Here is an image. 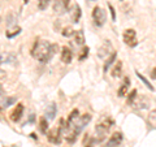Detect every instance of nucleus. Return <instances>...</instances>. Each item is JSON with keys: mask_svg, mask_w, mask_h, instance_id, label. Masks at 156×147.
Wrapping results in <instances>:
<instances>
[{"mask_svg": "<svg viewBox=\"0 0 156 147\" xmlns=\"http://www.w3.org/2000/svg\"><path fill=\"white\" fill-rule=\"evenodd\" d=\"M58 46L56 43H50L47 41H41L37 38V41L34 42L31 47V56L37 59L39 63H47L51 60V57L57 52Z\"/></svg>", "mask_w": 156, "mask_h": 147, "instance_id": "nucleus-1", "label": "nucleus"}, {"mask_svg": "<svg viewBox=\"0 0 156 147\" xmlns=\"http://www.w3.org/2000/svg\"><path fill=\"white\" fill-rule=\"evenodd\" d=\"M113 125V120L109 119L108 116H103L101 119L98 121V124L95 126V133L98 134V141H103L105 138L107 133L109 131V129Z\"/></svg>", "mask_w": 156, "mask_h": 147, "instance_id": "nucleus-2", "label": "nucleus"}, {"mask_svg": "<svg viewBox=\"0 0 156 147\" xmlns=\"http://www.w3.org/2000/svg\"><path fill=\"white\" fill-rule=\"evenodd\" d=\"M65 126H66V125H64V120L61 119L56 128H53L52 130H50V131L47 133L48 141H50L51 143H53V145H60L62 133H64V130H65Z\"/></svg>", "mask_w": 156, "mask_h": 147, "instance_id": "nucleus-3", "label": "nucleus"}, {"mask_svg": "<svg viewBox=\"0 0 156 147\" xmlns=\"http://www.w3.org/2000/svg\"><path fill=\"white\" fill-rule=\"evenodd\" d=\"M91 119H92V116H91L90 113H85V115H82V116L78 117V120H76L70 126H65V128L73 129V130L76 131V133L80 134L81 131L83 130L87 125H89V122L91 121Z\"/></svg>", "mask_w": 156, "mask_h": 147, "instance_id": "nucleus-4", "label": "nucleus"}, {"mask_svg": "<svg viewBox=\"0 0 156 147\" xmlns=\"http://www.w3.org/2000/svg\"><path fill=\"white\" fill-rule=\"evenodd\" d=\"M92 20H94L95 26L101 27L107 21V12L99 5L94 7V9H92Z\"/></svg>", "mask_w": 156, "mask_h": 147, "instance_id": "nucleus-5", "label": "nucleus"}, {"mask_svg": "<svg viewBox=\"0 0 156 147\" xmlns=\"http://www.w3.org/2000/svg\"><path fill=\"white\" fill-rule=\"evenodd\" d=\"M124 43L129 47H135L138 45V39H136V31L134 29H126L122 34Z\"/></svg>", "mask_w": 156, "mask_h": 147, "instance_id": "nucleus-6", "label": "nucleus"}, {"mask_svg": "<svg viewBox=\"0 0 156 147\" xmlns=\"http://www.w3.org/2000/svg\"><path fill=\"white\" fill-rule=\"evenodd\" d=\"M113 52L115 51H112V43H111V41L105 39V41L101 43V46L99 47V50H98V57H99V59H104L107 56H111Z\"/></svg>", "mask_w": 156, "mask_h": 147, "instance_id": "nucleus-7", "label": "nucleus"}, {"mask_svg": "<svg viewBox=\"0 0 156 147\" xmlns=\"http://www.w3.org/2000/svg\"><path fill=\"white\" fill-rule=\"evenodd\" d=\"M69 4H70V0H56L53 3V12L58 14V16H61V14L68 12Z\"/></svg>", "mask_w": 156, "mask_h": 147, "instance_id": "nucleus-8", "label": "nucleus"}, {"mask_svg": "<svg viewBox=\"0 0 156 147\" xmlns=\"http://www.w3.org/2000/svg\"><path fill=\"white\" fill-rule=\"evenodd\" d=\"M122 139H124L122 133H120V131H115V133L111 135L109 141L107 142V146L108 147H119L121 145V142H122Z\"/></svg>", "mask_w": 156, "mask_h": 147, "instance_id": "nucleus-9", "label": "nucleus"}, {"mask_svg": "<svg viewBox=\"0 0 156 147\" xmlns=\"http://www.w3.org/2000/svg\"><path fill=\"white\" fill-rule=\"evenodd\" d=\"M22 116H23V104H22V103H18V104L16 106V108L12 111L11 120L13 122H18L20 120L22 119Z\"/></svg>", "mask_w": 156, "mask_h": 147, "instance_id": "nucleus-10", "label": "nucleus"}, {"mask_svg": "<svg viewBox=\"0 0 156 147\" xmlns=\"http://www.w3.org/2000/svg\"><path fill=\"white\" fill-rule=\"evenodd\" d=\"M129 87H130V78L125 77L122 83H121L119 87V90H117V96H120V98L126 96L128 95V91H129Z\"/></svg>", "mask_w": 156, "mask_h": 147, "instance_id": "nucleus-11", "label": "nucleus"}, {"mask_svg": "<svg viewBox=\"0 0 156 147\" xmlns=\"http://www.w3.org/2000/svg\"><path fill=\"white\" fill-rule=\"evenodd\" d=\"M61 61L64 63V64H70L72 63V59H73V52L72 50L68 46H64L61 48Z\"/></svg>", "mask_w": 156, "mask_h": 147, "instance_id": "nucleus-12", "label": "nucleus"}, {"mask_svg": "<svg viewBox=\"0 0 156 147\" xmlns=\"http://www.w3.org/2000/svg\"><path fill=\"white\" fill-rule=\"evenodd\" d=\"M81 16H82L81 7L78 5V4H76V5H73V8H72V12H70V17H72V21H73V23H78V21H80Z\"/></svg>", "mask_w": 156, "mask_h": 147, "instance_id": "nucleus-13", "label": "nucleus"}, {"mask_svg": "<svg viewBox=\"0 0 156 147\" xmlns=\"http://www.w3.org/2000/svg\"><path fill=\"white\" fill-rule=\"evenodd\" d=\"M56 112H57L56 103H51V104H48V106H47V108H46V117H47V120L50 121V120H53V119H55Z\"/></svg>", "mask_w": 156, "mask_h": 147, "instance_id": "nucleus-14", "label": "nucleus"}, {"mask_svg": "<svg viewBox=\"0 0 156 147\" xmlns=\"http://www.w3.org/2000/svg\"><path fill=\"white\" fill-rule=\"evenodd\" d=\"M17 61V57L12 52L2 53V64H14Z\"/></svg>", "mask_w": 156, "mask_h": 147, "instance_id": "nucleus-15", "label": "nucleus"}, {"mask_svg": "<svg viewBox=\"0 0 156 147\" xmlns=\"http://www.w3.org/2000/svg\"><path fill=\"white\" fill-rule=\"evenodd\" d=\"M85 42H86V39H85L83 31H82V30L76 31V34H74V43H76V45L77 46H83Z\"/></svg>", "mask_w": 156, "mask_h": 147, "instance_id": "nucleus-16", "label": "nucleus"}, {"mask_svg": "<svg viewBox=\"0 0 156 147\" xmlns=\"http://www.w3.org/2000/svg\"><path fill=\"white\" fill-rule=\"evenodd\" d=\"M78 117H80V111H78L77 108L76 109H73L69 116H68V120H66V126H70L73 122H74L76 120H78Z\"/></svg>", "mask_w": 156, "mask_h": 147, "instance_id": "nucleus-17", "label": "nucleus"}, {"mask_svg": "<svg viewBox=\"0 0 156 147\" xmlns=\"http://www.w3.org/2000/svg\"><path fill=\"white\" fill-rule=\"evenodd\" d=\"M39 130L42 131L43 134H47V131H48V120H47V117H41L39 119Z\"/></svg>", "mask_w": 156, "mask_h": 147, "instance_id": "nucleus-18", "label": "nucleus"}, {"mask_svg": "<svg viewBox=\"0 0 156 147\" xmlns=\"http://www.w3.org/2000/svg\"><path fill=\"white\" fill-rule=\"evenodd\" d=\"M116 57H117V52H113L111 56H108V59H107L105 64H104V66H103V70H104V73L108 72V69H109V68L112 66V64H113V61L116 60Z\"/></svg>", "mask_w": 156, "mask_h": 147, "instance_id": "nucleus-19", "label": "nucleus"}, {"mask_svg": "<svg viewBox=\"0 0 156 147\" xmlns=\"http://www.w3.org/2000/svg\"><path fill=\"white\" fill-rule=\"evenodd\" d=\"M121 72H122V61H117L115 66H113V69H112L111 72V76L112 77H119L121 74Z\"/></svg>", "mask_w": 156, "mask_h": 147, "instance_id": "nucleus-20", "label": "nucleus"}, {"mask_svg": "<svg viewBox=\"0 0 156 147\" xmlns=\"http://www.w3.org/2000/svg\"><path fill=\"white\" fill-rule=\"evenodd\" d=\"M135 74H136V77H138L140 81H142V82L144 83V85H146V87H147V89H150L151 91H155V87H154L152 85H151V83L148 82V80H147V78H146V77H144L143 74H140V73H139L138 70H135Z\"/></svg>", "mask_w": 156, "mask_h": 147, "instance_id": "nucleus-21", "label": "nucleus"}, {"mask_svg": "<svg viewBox=\"0 0 156 147\" xmlns=\"http://www.w3.org/2000/svg\"><path fill=\"white\" fill-rule=\"evenodd\" d=\"M14 103H16V98H13V96L12 98H2V109L14 104Z\"/></svg>", "mask_w": 156, "mask_h": 147, "instance_id": "nucleus-22", "label": "nucleus"}, {"mask_svg": "<svg viewBox=\"0 0 156 147\" xmlns=\"http://www.w3.org/2000/svg\"><path fill=\"white\" fill-rule=\"evenodd\" d=\"M74 34H76V31L73 30L72 26H65V27L61 30V35L65 37V38H69V37H72V35H74Z\"/></svg>", "mask_w": 156, "mask_h": 147, "instance_id": "nucleus-23", "label": "nucleus"}, {"mask_svg": "<svg viewBox=\"0 0 156 147\" xmlns=\"http://www.w3.org/2000/svg\"><path fill=\"white\" fill-rule=\"evenodd\" d=\"M136 94H138V91H136L135 89H133L130 94H128V100H126V103H128L129 106H133L134 104V100H135V98H136Z\"/></svg>", "mask_w": 156, "mask_h": 147, "instance_id": "nucleus-24", "label": "nucleus"}, {"mask_svg": "<svg viewBox=\"0 0 156 147\" xmlns=\"http://www.w3.org/2000/svg\"><path fill=\"white\" fill-rule=\"evenodd\" d=\"M50 2H51V0H38V2H37L38 9H39V11H46L47 7L50 5Z\"/></svg>", "mask_w": 156, "mask_h": 147, "instance_id": "nucleus-25", "label": "nucleus"}, {"mask_svg": "<svg viewBox=\"0 0 156 147\" xmlns=\"http://www.w3.org/2000/svg\"><path fill=\"white\" fill-rule=\"evenodd\" d=\"M89 52H90V48L87 47V46H83V48H82V51H81V55L78 56V60H80V61H83L85 59L89 56Z\"/></svg>", "mask_w": 156, "mask_h": 147, "instance_id": "nucleus-26", "label": "nucleus"}, {"mask_svg": "<svg viewBox=\"0 0 156 147\" xmlns=\"http://www.w3.org/2000/svg\"><path fill=\"white\" fill-rule=\"evenodd\" d=\"M14 23H16V18L13 17V14H12V13H9V14H8V17H7V27L13 26Z\"/></svg>", "mask_w": 156, "mask_h": 147, "instance_id": "nucleus-27", "label": "nucleus"}, {"mask_svg": "<svg viewBox=\"0 0 156 147\" xmlns=\"http://www.w3.org/2000/svg\"><path fill=\"white\" fill-rule=\"evenodd\" d=\"M148 121H150L152 125H156V109L151 111V113L148 115Z\"/></svg>", "mask_w": 156, "mask_h": 147, "instance_id": "nucleus-28", "label": "nucleus"}, {"mask_svg": "<svg viewBox=\"0 0 156 147\" xmlns=\"http://www.w3.org/2000/svg\"><path fill=\"white\" fill-rule=\"evenodd\" d=\"M21 33V27H17L16 30H13V31H8L7 33V38H13V37H16V35H18V34Z\"/></svg>", "mask_w": 156, "mask_h": 147, "instance_id": "nucleus-29", "label": "nucleus"}, {"mask_svg": "<svg viewBox=\"0 0 156 147\" xmlns=\"http://www.w3.org/2000/svg\"><path fill=\"white\" fill-rule=\"evenodd\" d=\"M108 8H109V12H111V17H112V21H116V11L113 5L111 3H108Z\"/></svg>", "mask_w": 156, "mask_h": 147, "instance_id": "nucleus-30", "label": "nucleus"}, {"mask_svg": "<svg viewBox=\"0 0 156 147\" xmlns=\"http://www.w3.org/2000/svg\"><path fill=\"white\" fill-rule=\"evenodd\" d=\"M151 78H154V80H156V68H154L152 70H151Z\"/></svg>", "mask_w": 156, "mask_h": 147, "instance_id": "nucleus-31", "label": "nucleus"}, {"mask_svg": "<svg viewBox=\"0 0 156 147\" xmlns=\"http://www.w3.org/2000/svg\"><path fill=\"white\" fill-rule=\"evenodd\" d=\"M86 2H87V4L90 5V4H94V3L96 2V0H86Z\"/></svg>", "mask_w": 156, "mask_h": 147, "instance_id": "nucleus-32", "label": "nucleus"}, {"mask_svg": "<svg viewBox=\"0 0 156 147\" xmlns=\"http://www.w3.org/2000/svg\"><path fill=\"white\" fill-rule=\"evenodd\" d=\"M30 137H31L33 139H38V137H37L35 134H34V133H31V134H30Z\"/></svg>", "mask_w": 156, "mask_h": 147, "instance_id": "nucleus-33", "label": "nucleus"}, {"mask_svg": "<svg viewBox=\"0 0 156 147\" xmlns=\"http://www.w3.org/2000/svg\"><path fill=\"white\" fill-rule=\"evenodd\" d=\"M29 2V0H23V3H27Z\"/></svg>", "mask_w": 156, "mask_h": 147, "instance_id": "nucleus-34", "label": "nucleus"}, {"mask_svg": "<svg viewBox=\"0 0 156 147\" xmlns=\"http://www.w3.org/2000/svg\"><path fill=\"white\" fill-rule=\"evenodd\" d=\"M101 147H108V146H107V145H105V146H101Z\"/></svg>", "mask_w": 156, "mask_h": 147, "instance_id": "nucleus-35", "label": "nucleus"}]
</instances>
